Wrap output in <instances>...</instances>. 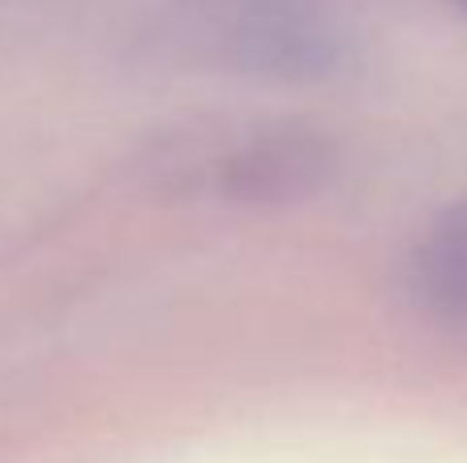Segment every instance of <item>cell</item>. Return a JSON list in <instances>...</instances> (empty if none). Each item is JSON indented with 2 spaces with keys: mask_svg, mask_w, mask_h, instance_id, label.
Segmentation results:
<instances>
[{
  "mask_svg": "<svg viewBox=\"0 0 467 463\" xmlns=\"http://www.w3.org/2000/svg\"><path fill=\"white\" fill-rule=\"evenodd\" d=\"M414 292L435 324L467 341V197L447 205L414 254Z\"/></svg>",
  "mask_w": 467,
  "mask_h": 463,
  "instance_id": "obj_1",
  "label": "cell"
},
{
  "mask_svg": "<svg viewBox=\"0 0 467 463\" xmlns=\"http://www.w3.org/2000/svg\"><path fill=\"white\" fill-rule=\"evenodd\" d=\"M455 8H460V13L467 16V0H455Z\"/></svg>",
  "mask_w": 467,
  "mask_h": 463,
  "instance_id": "obj_2",
  "label": "cell"
}]
</instances>
